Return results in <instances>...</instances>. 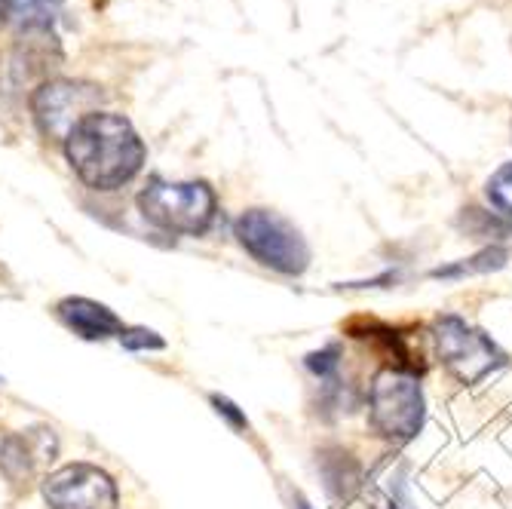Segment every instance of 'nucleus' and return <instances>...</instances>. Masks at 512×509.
<instances>
[{
  "instance_id": "obj_1",
  "label": "nucleus",
  "mask_w": 512,
  "mask_h": 509,
  "mask_svg": "<svg viewBox=\"0 0 512 509\" xmlns=\"http://www.w3.org/2000/svg\"><path fill=\"white\" fill-rule=\"evenodd\" d=\"M74 172L96 191H114L132 181L145 163V145L120 114L96 111L83 117L65 138Z\"/></svg>"
},
{
  "instance_id": "obj_2",
  "label": "nucleus",
  "mask_w": 512,
  "mask_h": 509,
  "mask_svg": "<svg viewBox=\"0 0 512 509\" xmlns=\"http://www.w3.org/2000/svg\"><path fill=\"white\" fill-rule=\"evenodd\" d=\"M368 424L390 442H411L424 427V390L414 372L381 368L368 390Z\"/></svg>"
},
{
  "instance_id": "obj_3",
  "label": "nucleus",
  "mask_w": 512,
  "mask_h": 509,
  "mask_svg": "<svg viewBox=\"0 0 512 509\" xmlns=\"http://www.w3.org/2000/svg\"><path fill=\"white\" fill-rule=\"evenodd\" d=\"M237 240L258 264L276 273L301 276L310 264V246L301 237V230L270 209H249L246 215H240Z\"/></svg>"
},
{
  "instance_id": "obj_4",
  "label": "nucleus",
  "mask_w": 512,
  "mask_h": 509,
  "mask_svg": "<svg viewBox=\"0 0 512 509\" xmlns=\"http://www.w3.org/2000/svg\"><path fill=\"white\" fill-rule=\"evenodd\" d=\"M138 209L148 221L172 234H203L215 221L218 203L203 181H151L138 194Z\"/></svg>"
},
{
  "instance_id": "obj_5",
  "label": "nucleus",
  "mask_w": 512,
  "mask_h": 509,
  "mask_svg": "<svg viewBox=\"0 0 512 509\" xmlns=\"http://www.w3.org/2000/svg\"><path fill=\"white\" fill-rule=\"evenodd\" d=\"M433 338L439 359L448 365V372L463 384H479L500 365H506L503 350L479 329H473L467 319L445 313L433 322Z\"/></svg>"
},
{
  "instance_id": "obj_6",
  "label": "nucleus",
  "mask_w": 512,
  "mask_h": 509,
  "mask_svg": "<svg viewBox=\"0 0 512 509\" xmlns=\"http://www.w3.org/2000/svg\"><path fill=\"white\" fill-rule=\"evenodd\" d=\"M99 105H102V89L83 80H50L31 96V111L37 126L43 129V135L56 138V142H65L71 129L83 117L96 114Z\"/></svg>"
},
{
  "instance_id": "obj_7",
  "label": "nucleus",
  "mask_w": 512,
  "mask_h": 509,
  "mask_svg": "<svg viewBox=\"0 0 512 509\" xmlns=\"http://www.w3.org/2000/svg\"><path fill=\"white\" fill-rule=\"evenodd\" d=\"M50 509H117L114 479L89 464H68L43 479Z\"/></svg>"
},
{
  "instance_id": "obj_8",
  "label": "nucleus",
  "mask_w": 512,
  "mask_h": 509,
  "mask_svg": "<svg viewBox=\"0 0 512 509\" xmlns=\"http://www.w3.org/2000/svg\"><path fill=\"white\" fill-rule=\"evenodd\" d=\"M56 313L74 335H80L86 341H105L111 335L120 338V332H123V322L117 319V313L99 301H89V298H65V301H59Z\"/></svg>"
},
{
  "instance_id": "obj_9",
  "label": "nucleus",
  "mask_w": 512,
  "mask_h": 509,
  "mask_svg": "<svg viewBox=\"0 0 512 509\" xmlns=\"http://www.w3.org/2000/svg\"><path fill=\"white\" fill-rule=\"evenodd\" d=\"M62 10V0H0V19L19 28H46Z\"/></svg>"
},
{
  "instance_id": "obj_10",
  "label": "nucleus",
  "mask_w": 512,
  "mask_h": 509,
  "mask_svg": "<svg viewBox=\"0 0 512 509\" xmlns=\"http://www.w3.org/2000/svg\"><path fill=\"white\" fill-rule=\"evenodd\" d=\"M40 464L31 442H28V433L16 436V433H0V470L7 473V479L13 482H25L31 479L34 467Z\"/></svg>"
},
{
  "instance_id": "obj_11",
  "label": "nucleus",
  "mask_w": 512,
  "mask_h": 509,
  "mask_svg": "<svg viewBox=\"0 0 512 509\" xmlns=\"http://www.w3.org/2000/svg\"><path fill=\"white\" fill-rule=\"evenodd\" d=\"M463 230H467L473 240H488L491 249L506 252L512 246V221L497 218L482 209H467V215H463Z\"/></svg>"
},
{
  "instance_id": "obj_12",
  "label": "nucleus",
  "mask_w": 512,
  "mask_h": 509,
  "mask_svg": "<svg viewBox=\"0 0 512 509\" xmlns=\"http://www.w3.org/2000/svg\"><path fill=\"white\" fill-rule=\"evenodd\" d=\"M506 264V252L503 249H491L485 246L479 255L473 258H460L448 267H436L430 276L433 280H463V276H476V273H491V270H500Z\"/></svg>"
},
{
  "instance_id": "obj_13",
  "label": "nucleus",
  "mask_w": 512,
  "mask_h": 509,
  "mask_svg": "<svg viewBox=\"0 0 512 509\" xmlns=\"http://www.w3.org/2000/svg\"><path fill=\"white\" fill-rule=\"evenodd\" d=\"M485 194H488L491 206L500 209V215L512 221V163H503V166L488 178Z\"/></svg>"
},
{
  "instance_id": "obj_14",
  "label": "nucleus",
  "mask_w": 512,
  "mask_h": 509,
  "mask_svg": "<svg viewBox=\"0 0 512 509\" xmlns=\"http://www.w3.org/2000/svg\"><path fill=\"white\" fill-rule=\"evenodd\" d=\"M338 365H341V347L338 344H329L325 350H316V353L307 356V368L322 381H332L335 372H338Z\"/></svg>"
},
{
  "instance_id": "obj_15",
  "label": "nucleus",
  "mask_w": 512,
  "mask_h": 509,
  "mask_svg": "<svg viewBox=\"0 0 512 509\" xmlns=\"http://www.w3.org/2000/svg\"><path fill=\"white\" fill-rule=\"evenodd\" d=\"M120 341L126 350H163L166 347V341L151 329H123Z\"/></svg>"
},
{
  "instance_id": "obj_16",
  "label": "nucleus",
  "mask_w": 512,
  "mask_h": 509,
  "mask_svg": "<svg viewBox=\"0 0 512 509\" xmlns=\"http://www.w3.org/2000/svg\"><path fill=\"white\" fill-rule=\"evenodd\" d=\"M212 405H215V411L218 414H224V418L234 424L237 430H246L249 427V421H246V414L243 411H237V405L230 402V399H224V396H212Z\"/></svg>"
},
{
  "instance_id": "obj_17",
  "label": "nucleus",
  "mask_w": 512,
  "mask_h": 509,
  "mask_svg": "<svg viewBox=\"0 0 512 509\" xmlns=\"http://www.w3.org/2000/svg\"><path fill=\"white\" fill-rule=\"evenodd\" d=\"M378 509H399V506H396L393 500H381V503H378Z\"/></svg>"
},
{
  "instance_id": "obj_18",
  "label": "nucleus",
  "mask_w": 512,
  "mask_h": 509,
  "mask_svg": "<svg viewBox=\"0 0 512 509\" xmlns=\"http://www.w3.org/2000/svg\"><path fill=\"white\" fill-rule=\"evenodd\" d=\"M301 509H310V506H307V503H301Z\"/></svg>"
}]
</instances>
